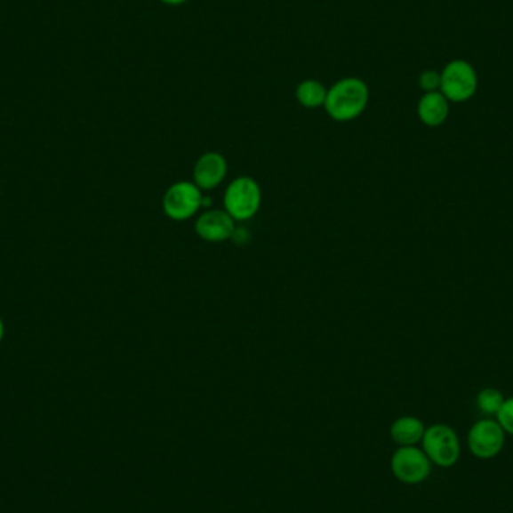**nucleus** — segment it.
Listing matches in <instances>:
<instances>
[{
	"label": "nucleus",
	"instance_id": "8",
	"mask_svg": "<svg viewBox=\"0 0 513 513\" xmlns=\"http://www.w3.org/2000/svg\"><path fill=\"white\" fill-rule=\"evenodd\" d=\"M196 233L200 239L211 244H221L233 239L236 221L224 209H206L196 221Z\"/></svg>",
	"mask_w": 513,
	"mask_h": 513
},
{
	"label": "nucleus",
	"instance_id": "6",
	"mask_svg": "<svg viewBox=\"0 0 513 513\" xmlns=\"http://www.w3.org/2000/svg\"><path fill=\"white\" fill-rule=\"evenodd\" d=\"M395 477L405 485H419L429 477L432 462L422 447H398L390 460Z\"/></svg>",
	"mask_w": 513,
	"mask_h": 513
},
{
	"label": "nucleus",
	"instance_id": "16",
	"mask_svg": "<svg viewBox=\"0 0 513 513\" xmlns=\"http://www.w3.org/2000/svg\"><path fill=\"white\" fill-rule=\"evenodd\" d=\"M159 2L164 4V5L180 6L183 5V4H187L188 0H159Z\"/></svg>",
	"mask_w": 513,
	"mask_h": 513
},
{
	"label": "nucleus",
	"instance_id": "13",
	"mask_svg": "<svg viewBox=\"0 0 513 513\" xmlns=\"http://www.w3.org/2000/svg\"><path fill=\"white\" fill-rule=\"evenodd\" d=\"M504 399L506 397L499 389L485 388L476 397V405L486 418H495L503 405Z\"/></svg>",
	"mask_w": 513,
	"mask_h": 513
},
{
	"label": "nucleus",
	"instance_id": "4",
	"mask_svg": "<svg viewBox=\"0 0 513 513\" xmlns=\"http://www.w3.org/2000/svg\"><path fill=\"white\" fill-rule=\"evenodd\" d=\"M440 76H442L440 92L446 96L449 102L461 104L469 101L477 92L479 86L477 72L467 60L462 59L452 60L440 72Z\"/></svg>",
	"mask_w": 513,
	"mask_h": 513
},
{
	"label": "nucleus",
	"instance_id": "10",
	"mask_svg": "<svg viewBox=\"0 0 513 513\" xmlns=\"http://www.w3.org/2000/svg\"><path fill=\"white\" fill-rule=\"evenodd\" d=\"M449 101L440 91L423 93L418 102L419 119L429 128L442 126L449 117Z\"/></svg>",
	"mask_w": 513,
	"mask_h": 513
},
{
	"label": "nucleus",
	"instance_id": "15",
	"mask_svg": "<svg viewBox=\"0 0 513 513\" xmlns=\"http://www.w3.org/2000/svg\"><path fill=\"white\" fill-rule=\"evenodd\" d=\"M419 87L422 89L425 93L428 92L440 91V83H442V76L440 72L434 71V69H427L419 76Z\"/></svg>",
	"mask_w": 513,
	"mask_h": 513
},
{
	"label": "nucleus",
	"instance_id": "5",
	"mask_svg": "<svg viewBox=\"0 0 513 513\" xmlns=\"http://www.w3.org/2000/svg\"><path fill=\"white\" fill-rule=\"evenodd\" d=\"M203 191L196 183L180 180L168 187L163 197V211L172 221H187L202 211Z\"/></svg>",
	"mask_w": 513,
	"mask_h": 513
},
{
	"label": "nucleus",
	"instance_id": "9",
	"mask_svg": "<svg viewBox=\"0 0 513 513\" xmlns=\"http://www.w3.org/2000/svg\"><path fill=\"white\" fill-rule=\"evenodd\" d=\"M228 164L224 155L215 150L203 154L192 170V182L202 191H212L226 180Z\"/></svg>",
	"mask_w": 513,
	"mask_h": 513
},
{
	"label": "nucleus",
	"instance_id": "11",
	"mask_svg": "<svg viewBox=\"0 0 513 513\" xmlns=\"http://www.w3.org/2000/svg\"><path fill=\"white\" fill-rule=\"evenodd\" d=\"M427 427L416 416H401L390 427V437L398 447L418 446Z\"/></svg>",
	"mask_w": 513,
	"mask_h": 513
},
{
	"label": "nucleus",
	"instance_id": "12",
	"mask_svg": "<svg viewBox=\"0 0 513 513\" xmlns=\"http://www.w3.org/2000/svg\"><path fill=\"white\" fill-rule=\"evenodd\" d=\"M326 96L327 87L316 78H307L296 87V100L301 106L309 110L325 107Z\"/></svg>",
	"mask_w": 513,
	"mask_h": 513
},
{
	"label": "nucleus",
	"instance_id": "7",
	"mask_svg": "<svg viewBox=\"0 0 513 513\" xmlns=\"http://www.w3.org/2000/svg\"><path fill=\"white\" fill-rule=\"evenodd\" d=\"M506 436L497 419H479L469 431L467 445L477 460H493L503 451Z\"/></svg>",
	"mask_w": 513,
	"mask_h": 513
},
{
	"label": "nucleus",
	"instance_id": "3",
	"mask_svg": "<svg viewBox=\"0 0 513 513\" xmlns=\"http://www.w3.org/2000/svg\"><path fill=\"white\" fill-rule=\"evenodd\" d=\"M422 449L432 462V466H455L461 456L460 437L453 428L445 423H436L425 429L423 434Z\"/></svg>",
	"mask_w": 513,
	"mask_h": 513
},
{
	"label": "nucleus",
	"instance_id": "14",
	"mask_svg": "<svg viewBox=\"0 0 513 513\" xmlns=\"http://www.w3.org/2000/svg\"><path fill=\"white\" fill-rule=\"evenodd\" d=\"M495 419H497L500 427L503 428L504 432L508 436H513V397L512 398L504 399L503 405L500 408Z\"/></svg>",
	"mask_w": 513,
	"mask_h": 513
},
{
	"label": "nucleus",
	"instance_id": "1",
	"mask_svg": "<svg viewBox=\"0 0 513 513\" xmlns=\"http://www.w3.org/2000/svg\"><path fill=\"white\" fill-rule=\"evenodd\" d=\"M370 102V87L359 77L341 78L327 89L325 110L335 122H351L364 115Z\"/></svg>",
	"mask_w": 513,
	"mask_h": 513
},
{
	"label": "nucleus",
	"instance_id": "2",
	"mask_svg": "<svg viewBox=\"0 0 513 513\" xmlns=\"http://www.w3.org/2000/svg\"><path fill=\"white\" fill-rule=\"evenodd\" d=\"M263 200L259 182L250 176H239L227 185L224 191V211L236 222L248 221L257 215Z\"/></svg>",
	"mask_w": 513,
	"mask_h": 513
},
{
	"label": "nucleus",
	"instance_id": "17",
	"mask_svg": "<svg viewBox=\"0 0 513 513\" xmlns=\"http://www.w3.org/2000/svg\"><path fill=\"white\" fill-rule=\"evenodd\" d=\"M4 336H5V325H4V320L0 317V342L4 340Z\"/></svg>",
	"mask_w": 513,
	"mask_h": 513
}]
</instances>
